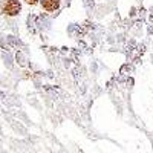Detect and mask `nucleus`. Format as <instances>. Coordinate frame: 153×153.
<instances>
[{
  "label": "nucleus",
  "instance_id": "nucleus-1",
  "mask_svg": "<svg viewBox=\"0 0 153 153\" xmlns=\"http://www.w3.org/2000/svg\"><path fill=\"white\" fill-rule=\"evenodd\" d=\"M3 11L6 12L8 16H16L20 12V3L19 0H8L6 5L3 6Z\"/></svg>",
  "mask_w": 153,
  "mask_h": 153
},
{
  "label": "nucleus",
  "instance_id": "nucleus-2",
  "mask_svg": "<svg viewBox=\"0 0 153 153\" xmlns=\"http://www.w3.org/2000/svg\"><path fill=\"white\" fill-rule=\"evenodd\" d=\"M58 0H42V5H43V8L45 9H48V11H54V9H57L58 8Z\"/></svg>",
  "mask_w": 153,
  "mask_h": 153
},
{
  "label": "nucleus",
  "instance_id": "nucleus-3",
  "mask_svg": "<svg viewBox=\"0 0 153 153\" xmlns=\"http://www.w3.org/2000/svg\"><path fill=\"white\" fill-rule=\"evenodd\" d=\"M26 3H29V5H35L37 3V0H25Z\"/></svg>",
  "mask_w": 153,
  "mask_h": 153
}]
</instances>
